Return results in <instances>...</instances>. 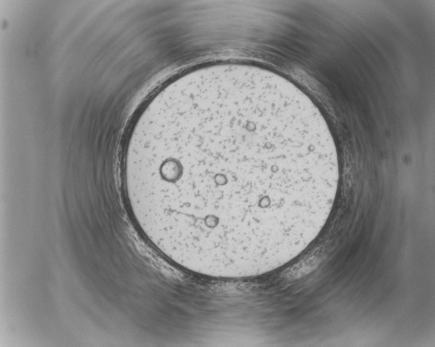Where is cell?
Here are the masks:
<instances>
[{"label":"cell","mask_w":435,"mask_h":347,"mask_svg":"<svg viewBox=\"0 0 435 347\" xmlns=\"http://www.w3.org/2000/svg\"><path fill=\"white\" fill-rule=\"evenodd\" d=\"M123 179L141 232L169 260L243 279L318 235L337 193L336 149L284 98L218 86L153 107L129 140Z\"/></svg>","instance_id":"6da1fadb"}]
</instances>
